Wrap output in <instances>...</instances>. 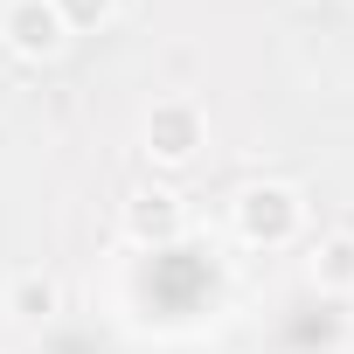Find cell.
I'll use <instances>...</instances> for the list:
<instances>
[{
  "instance_id": "obj_4",
  "label": "cell",
  "mask_w": 354,
  "mask_h": 354,
  "mask_svg": "<svg viewBox=\"0 0 354 354\" xmlns=\"http://www.w3.org/2000/svg\"><path fill=\"white\" fill-rule=\"evenodd\" d=\"M56 306H63V292H56V278H49V271H21V278L8 285V313H15V319H28V326L56 319Z\"/></svg>"
},
{
  "instance_id": "obj_3",
  "label": "cell",
  "mask_w": 354,
  "mask_h": 354,
  "mask_svg": "<svg viewBox=\"0 0 354 354\" xmlns=\"http://www.w3.org/2000/svg\"><path fill=\"white\" fill-rule=\"evenodd\" d=\"M236 230H243L250 243H285V236L299 230V195H292L285 181L243 188V195H236Z\"/></svg>"
},
{
  "instance_id": "obj_1",
  "label": "cell",
  "mask_w": 354,
  "mask_h": 354,
  "mask_svg": "<svg viewBox=\"0 0 354 354\" xmlns=\"http://www.w3.org/2000/svg\"><path fill=\"white\" fill-rule=\"evenodd\" d=\"M202 139H209V125H202V111H195L188 97H160V104L146 111V153H153L160 167H188V160L202 153Z\"/></svg>"
},
{
  "instance_id": "obj_2",
  "label": "cell",
  "mask_w": 354,
  "mask_h": 354,
  "mask_svg": "<svg viewBox=\"0 0 354 354\" xmlns=\"http://www.w3.org/2000/svg\"><path fill=\"white\" fill-rule=\"evenodd\" d=\"M0 35H8V49L28 56V63H49V56L70 42V28H63V15H56V0H8Z\"/></svg>"
},
{
  "instance_id": "obj_5",
  "label": "cell",
  "mask_w": 354,
  "mask_h": 354,
  "mask_svg": "<svg viewBox=\"0 0 354 354\" xmlns=\"http://www.w3.org/2000/svg\"><path fill=\"white\" fill-rule=\"evenodd\" d=\"M174 230H181V202H174L167 188L132 195V236H146V243H174Z\"/></svg>"
},
{
  "instance_id": "obj_6",
  "label": "cell",
  "mask_w": 354,
  "mask_h": 354,
  "mask_svg": "<svg viewBox=\"0 0 354 354\" xmlns=\"http://www.w3.org/2000/svg\"><path fill=\"white\" fill-rule=\"evenodd\" d=\"M313 278L326 292H354V236H326L313 250Z\"/></svg>"
},
{
  "instance_id": "obj_7",
  "label": "cell",
  "mask_w": 354,
  "mask_h": 354,
  "mask_svg": "<svg viewBox=\"0 0 354 354\" xmlns=\"http://www.w3.org/2000/svg\"><path fill=\"white\" fill-rule=\"evenodd\" d=\"M56 15H63V28H97V21H111V0H56Z\"/></svg>"
}]
</instances>
